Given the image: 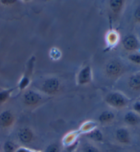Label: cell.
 <instances>
[{"label": "cell", "mask_w": 140, "mask_h": 152, "mask_svg": "<svg viewBox=\"0 0 140 152\" xmlns=\"http://www.w3.org/2000/svg\"><path fill=\"white\" fill-rule=\"evenodd\" d=\"M31 152H38V151H31Z\"/></svg>", "instance_id": "25"}, {"label": "cell", "mask_w": 140, "mask_h": 152, "mask_svg": "<svg viewBox=\"0 0 140 152\" xmlns=\"http://www.w3.org/2000/svg\"><path fill=\"white\" fill-rule=\"evenodd\" d=\"M116 138L121 143H128L130 142L129 132L125 128H120L116 131Z\"/></svg>", "instance_id": "6"}, {"label": "cell", "mask_w": 140, "mask_h": 152, "mask_svg": "<svg viewBox=\"0 0 140 152\" xmlns=\"http://www.w3.org/2000/svg\"><path fill=\"white\" fill-rule=\"evenodd\" d=\"M18 137L23 143H28L32 140L33 134L30 129L28 128L20 129L18 132Z\"/></svg>", "instance_id": "4"}, {"label": "cell", "mask_w": 140, "mask_h": 152, "mask_svg": "<svg viewBox=\"0 0 140 152\" xmlns=\"http://www.w3.org/2000/svg\"><path fill=\"white\" fill-rule=\"evenodd\" d=\"M91 80V69L90 66H86L80 71L78 80L79 83L81 84L88 83Z\"/></svg>", "instance_id": "7"}, {"label": "cell", "mask_w": 140, "mask_h": 152, "mask_svg": "<svg viewBox=\"0 0 140 152\" xmlns=\"http://www.w3.org/2000/svg\"><path fill=\"white\" fill-rule=\"evenodd\" d=\"M129 85L134 89L140 88V75H135L132 76L129 80Z\"/></svg>", "instance_id": "13"}, {"label": "cell", "mask_w": 140, "mask_h": 152, "mask_svg": "<svg viewBox=\"0 0 140 152\" xmlns=\"http://www.w3.org/2000/svg\"><path fill=\"white\" fill-rule=\"evenodd\" d=\"M14 121V117L10 111H4L0 115V126H10Z\"/></svg>", "instance_id": "3"}, {"label": "cell", "mask_w": 140, "mask_h": 152, "mask_svg": "<svg viewBox=\"0 0 140 152\" xmlns=\"http://www.w3.org/2000/svg\"><path fill=\"white\" fill-rule=\"evenodd\" d=\"M15 1H6V0H4V1H1V3H4L5 4H13L15 3Z\"/></svg>", "instance_id": "24"}, {"label": "cell", "mask_w": 140, "mask_h": 152, "mask_svg": "<svg viewBox=\"0 0 140 152\" xmlns=\"http://www.w3.org/2000/svg\"><path fill=\"white\" fill-rule=\"evenodd\" d=\"M12 90L13 89H10V90L4 91L0 92V104H2V103L5 102L6 101V99L9 97L10 93Z\"/></svg>", "instance_id": "15"}, {"label": "cell", "mask_w": 140, "mask_h": 152, "mask_svg": "<svg viewBox=\"0 0 140 152\" xmlns=\"http://www.w3.org/2000/svg\"><path fill=\"white\" fill-rule=\"evenodd\" d=\"M139 117L134 112H128L124 115V121L130 126H135L139 122Z\"/></svg>", "instance_id": "9"}, {"label": "cell", "mask_w": 140, "mask_h": 152, "mask_svg": "<svg viewBox=\"0 0 140 152\" xmlns=\"http://www.w3.org/2000/svg\"><path fill=\"white\" fill-rule=\"evenodd\" d=\"M115 117L114 114L110 111H105L101 114L99 116V120L101 124H105V123L110 122Z\"/></svg>", "instance_id": "10"}, {"label": "cell", "mask_w": 140, "mask_h": 152, "mask_svg": "<svg viewBox=\"0 0 140 152\" xmlns=\"http://www.w3.org/2000/svg\"><path fill=\"white\" fill-rule=\"evenodd\" d=\"M82 151L83 152H100L96 147H95L94 146H93V145H86V146L83 148V149H82Z\"/></svg>", "instance_id": "18"}, {"label": "cell", "mask_w": 140, "mask_h": 152, "mask_svg": "<svg viewBox=\"0 0 140 152\" xmlns=\"http://www.w3.org/2000/svg\"><path fill=\"white\" fill-rule=\"evenodd\" d=\"M128 58L135 63L140 64V55H130Z\"/></svg>", "instance_id": "20"}, {"label": "cell", "mask_w": 140, "mask_h": 152, "mask_svg": "<svg viewBox=\"0 0 140 152\" xmlns=\"http://www.w3.org/2000/svg\"><path fill=\"white\" fill-rule=\"evenodd\" d=\"M107 102L115 108H122L126 104L125 98L121 94L114 93L109 95L107 97Z\"/></svg>", "instance_id": "1"}, {"label": "cell", "mask_w": 140, "mask_h": 152, "mask_svg": "<svg viewBox=\"0 0 140 152\" xmlns=\"http://www.w3.org/2000/svg\"><path fill=\"white\" fill-rule=\"evenodd\" d=\"M41 100V96L34 91H28L24 95V101L28 105L36 104Z\"/></svg>", "instance_id": "5"}, {"label": "cell", "mask_w": 140, "mask_h": 152, "mask_svg": "<svg viewBox=\"0 0 140 152\" xmlns=\"http://www.w3.org/2000/svg\"><path fill=\"white\" fill-rule=\"evenodd\" d=\"M123 45L128 50H134L138 47V41L133 36H128L123 41Z\"/></svg>", "instance_id": "8"}, {"label": "cell", "mask_w": 140, "mask_h": 152, "mask_svg": "<svg viewBox=\"0 0 140 152\" xmlns=\"http://www.w3.org/2000/svg\"><path fill=\"white\" fill-rule=\"evenodd\" d=\"M133 109L136 113L140 114V102H136L133 104Z\"/></svg>", "instance_id": "21"}, {"label": "cell", "mask_w": 140, "mask_h": 152, "mask_svg": "<svg viewBox=\"0 0 140 152\" xmlns=\"http://www.w3.org/2000/svg\"><path fill=\"white\" fill-rule=\"evenodd\" d=\"M4 149L5 152H15L16 151V147L14 143L12 142L8 141L4 144Z\"/></svg>", "instance_id": "14"}, {"label": "cell", "mask_w": 140, "mask_h": 152, "mask_svg": "<svg viewBox=\"0 0 140 152\" xmlns=\"http://www.w3.org/2000/svg\"><path fill=\"white\" fill-rule=\"evenodd\" d=\"M88 136L90 139L94 140V141H101L103 140V134L101 133V132L98 129H94L91 132L90 134H88Z\"/></svg>", "instance_id": "12"}, {"label": "cell", "mask_w": 140, "mask_h": 152, "mask_svg": "<svg viewBox=\"0 0 140 152\" xmlns=\"http://www.w3.org/2000/svg\"><path fill=\"white\" fill-rule=\"evenodd\" d=\"M45 152H60V149L56 144H52L46 147Z\"/></svg>", "instance_id": "16"}, {"label": "cell", "mask_w": 140, "mask_h": 152, "mask_svg": "<svg viewBox=\"0 0 140 152\" xmlns=\"http://www.w3.org/2000/svg\"><path fill=\"white\" fill-rule=\"evenodd\" d=\"M107 72L110 73L111 75H115L119 73L120 71V66L118 64L115 62H110L107 65Z\"/></svg>", "instance_id": "11"}, {"label": "cell", "mask_w": 140, "mask_h": 152, "mask_svg": "<svg viewBox=\"0 0 140 152\" xmlns=\"http://www.w3.org/2000/svg\"><path fill=\"white\" fill-rule=\"evenodd\" d=\"M28 84H29V78L25 75V77L22 79L21 82H20V84H19L20 88L23 89L24 88H25V87L28 86Z\"/></svg>", "instance_id": "19"}, {"label": "cell", "mask_w": 140, "mask_h": 152, "mask_svg": "<svg viewBox=\"0 0 140 152\" xmlns=\"http://www.w3.org/2000/svg\"><path fill=\"white\" fill-rule=\"evenodd\" d=\"M123 5V1H111L110 6L114 10H118Z\"/></svg>", "instance_id": "17"}, {"label": "cell", "mask_w": 140, "mask_h": 152, "mask_svg": "<svg viewBox=\"0 0 140 152\" xmlns=\"http://www.w3.org/2000/svg\"><path fill=\"white\" fill-rule=\"evenodd\" d=\"M59 86L58 80L55 78H51V79L46 80L44 82L43 89L44 91L49 93H54L57 91Z\"/></svg>", "instance_id": "2"}, {"label": "cell", "mask_w": 140, "mask_h": 152, "mask_svg": "<svg viewBox=\"0 0 140 152\" xmlns=\"http://www.w3.org/2000/svg\"><path fill=\"white\" fill-rule=\"evenodd\" d=\"M15 152H31V151L25 148H19V149L16 150Z\"/></svg>", "instance_id": "23"}, {"label": "cell", "mask_w": 140, "mask_h": 152, "mask_svg": "<svg viewBox=\"0 0 140 152\" xmlns=\"http://www.w3.org/2000/svg\"><path fill=\"white\" fill-rule=\"evenodd\" d=\"M135 17L137 20H140V7L138 8L135 12Z\"/></svg>", "instance_id": "22"}]
</instances>
